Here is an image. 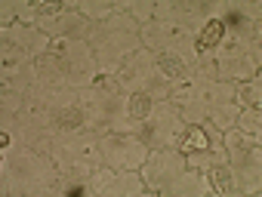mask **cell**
<instances>
[{
  "mask_svg": "<svg viewBox=\"0 0 262 197\" xmlns=\"http://www.w3.org/2000/svg\"><path fill=\"white\" fill-rule=\"evenodd\" d=\"M222 31H225V22L210 19V22H207V28H204V31H201V37H198V50H213V46L219 43Z\"/></svg>",
  "mask_w": 262,
  "mask_h": 197,
  "instance_id": "6da1fadb",
  "label": "cell"
},
{
  "mask_svg": "<svg viewBox=\"0 0 262 197\" xmlns=\"http://www.w3.org/2000/svg\"><path fill=\"white\" fill-rule=\"evenodd\" d=\"M56 124L62 130H74V127H83L86 124V114L80 108H59L56 111Z\"/></svg>",
  "mask_w": 262,
  "mask_h": 197,
  "instance_id": "7a4b0ae2",
  "label": "cell"
},
{
  "mask_svg": "<svg viewBox=\"0 0 262 197\" xmlns=\"http://www.w3.org/2000/svg\"><path fill=\"white\" fill-rule=\"evenodd\" d=\"M114 182V173H108V169H102L99 176H96V188H105V185H111Z\"/></svg>",
  "mask_w": 262,
  "mask_h": 197,
  "instance_id": "30bf717a",
  "label": "cell"
},
{
  "mask_svg": "<svg viewBox=\"0 0 262 197\" xmlns=\"http://www.w3.org/2000/svg\"><path fill=\"white\" fill-rule=\"evenodd\" d=\"M126 114L136 117V120H145L151 114V98L148 95H129L126 98Z\"/></svg>",
  "mask_w": 262,
  "mask_h": 197,
  "instance_id": "3957f363",
  "label": "cell"
},
{
  "mask_svg": "<svg viewBox=\"0 0 262 197\" xmlns=\"http://www.w3.org/2000/svg\"><path fill=\"white\" fill-rule=\"evenodd\" d=\"M198 148H210V145H207V136H204V130H198V127H194V130L188 133V139L182 142V151H198Z\"/></svg>",
  "mask_w": 262,
  "mask_h": 197,
  "instance_id": "5b68a950",
  "label": "cell"
},
{
  "mask_svg": "<svg viewBox=\"0 0 262 197\" xmlns=\"http://www.w3.org/2000/svg\"><path fill=\"white\" fill-rule=\"evenodd\" d=\"M241 127H244L247 133H259V108H256V111H247V114L241 117Z\"/></svg>",
  "mask_w": 262,
  "mask_h": 197,
  "instance_id": "52a82bcc",
  "label": "cell"
},
{
  "mask_svg": "<svg viewBox=\"0 0 262 197\" xmlns=\"http://www.w3.org/2000/svg\"><path fill=\"white\" fill-rule=\"evenodd\" d=\"M241 98H244L247 105H256V108H259V83H256V86H253V83H250V86H244Z\"/></svg>",
  "mask_w": 262,
  "mask_h": 197,
  "instance_id": "ba28073f",
  "label": "cell"
},
{
  "mask_svg": "<svg viewBox=\"0 0 262 197\" xmlns=\"http://www.w3.org/2000/svg\"><path fill=\"white\" fill-rule=\"evenodd\" d=\"M34 10H37L40 16H56V13H62L65 7H62V4H37Z\"/></svg>",
  "mask_w": 262,
  "mask_h": 197,
  "instance_id": "9c48e42d",
  "label": "cell"
},
{
  "mask_svg": "<svg viewBox=\"0 0 262 197\" xmlns=\"http://www.w3.org/2000/svg\"><path fill=\"white\" fill-rule=\"evenodd\" d=\"M158 68L167 74V77H185V62L182 59H173L167 53H158Z\"/></svg>",
  "mask_w": 262,
  "mask_h": 197,
  "instance_id": "277c9868",
  "label": "cell"
},
{
  "mask_svg": "<svg viewBox=\"0 0 262 197\" xmlns=\"http://www.w3.org/2000/svg\"><path fill=\"white\" fill-rule=\"evenodd\" d=\"M213 176H216V191H231V169L228 166H216Z\"/></svg>",
  "mask_w": 262,
  "mask_h": 197,
  "instance_id": "8992f818",
  "label": "cell"
}]
</instances>
